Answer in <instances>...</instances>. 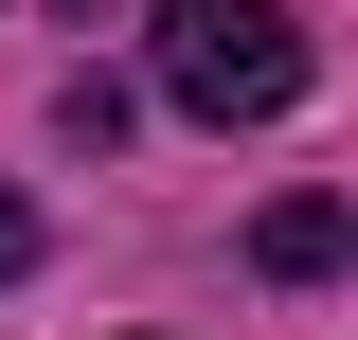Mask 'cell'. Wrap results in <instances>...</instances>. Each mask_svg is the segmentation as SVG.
<instances>
[{
	"label": "cell",
	"mask_w": 358,
	"mask_h": 340,
	"mask_svg": "<svg viewBox=\"0 0 358 340\" xmlns=\"http://www.w3.org/2000/svg\"><path fill=\"white\" fill-rule=\"evenodd\" d=\"M251 251L287 269V287H322V269L358 251V215H341V197H268V233H251Z\"/></svg>",
	"instance_id": "obj_2"
},
{
	"label": "cell",
	"mask_w": 358,
	"mask_h": 340,
	"mask_svg": "<svg viewBox=\"0 0 358 340\" xmlns=\"http://www.w3.org/2000/svg\"><path fill=\"white\" fill-rule=\"evenodd\" d=\"M143 36H162V108H197V126L305 108V18H287V0H162Z\"/></svg>",
	"instance_id": "obj_1"
},
{
	"label": "cell",
	"mask_w": 358,
	"mask_h": 340,
	"mask_svg": "<svg viewBox=\"0 0 358 340\" xmlns=\"http://www.w3.org/2000/svg\"><path fill=\"white\" fill-rule=\"evenodd\" d=\"M54 18H108V0H54Z\"/></svg>",
	"instance_id": "obj_4"
},
{
	"label": "cell",
	"mask_w": 358,
	"mask_h": 340,
	"mask_svg": "<svg viewBox=\"0 0 358 340\" xmlns=\"http://www.w3.org/2000/svg\"><path fill=\"white\" fill-rule=\"evenodd\" d=\"M18 269H36V215H18V197H0V287H18Z\"/></svg>",
	"instance_id": "obj_3"
}]
</instances>
